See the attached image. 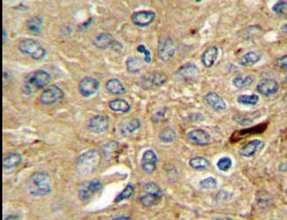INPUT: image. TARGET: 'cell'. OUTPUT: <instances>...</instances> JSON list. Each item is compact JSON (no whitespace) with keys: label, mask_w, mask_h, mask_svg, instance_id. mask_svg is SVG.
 Returning a JSON list of instances; mask_svg holds the SVG:
<instances>
[{"label":"cell","mask_w":287,"mask_h":220,"mask_svg":"<svg viewBox=\"0 0 287 220\" xmlns=\"http://www.w3.org/2000/svg\"><path fill=\"white\" fill-rule=\"evenodd\" d=\"M52 181L50 174L44 170L35 172L28 180V190L33 196H45L51 192Z\"/></svg>","instance_id":"cell-1"},{"label":"cell","mask_w":287,"mask_h":220,"mask_svg":"<svg viewBox=\"0 0 287 220\" xmlns=\"http://www.w3.org/2000/svg\"><path fill=\"white\" fill-rule=\"evenodd\" d=\"M101 164V154L98 150L91 149L83 152L76 160V172L80 176H90Z\"/></svg>","instance_id":"cell-2"},{"label":"cell","mask_w":287,"mask_h":220,"mask_svg":"<svg viewBox=\"0 0 287 220\" xmlns=\"http://www.w3.org/2000/svg\"><path fill=\"white\" fill-rule=\"evenodd\" d=\"M50 83H51V75L48 72L42 70H35L26 78L24 92L26 94H30L35 92L36 90L47 89Z\"/></svg>","instance_id":"cell-3"},{"label":"cell","mask_w":287,"mask_h":220,"mask_svg":"<svg viewBox=\"0 0 287 220\" xmlns=\"http://www.w3.org/2000/svg\"><path fill=\"white\" fill-rule=\"evenodd\" d=\"M18 48L21 53L29 56L30 58L37 60V62L44 59L45 56H47V50H45L43 45L33 38H25L20 40Z\"/></svg>","instance_id":"cell-4"},{"label":"cell","mask_w":287,"mask_h":220,"mask_svg":"<svg viewBox=\"0 0 287 220\" xmlns=\"http://www.w3.org/2000/svg\"><path fill=\"white\" fill-rule=\"evenodd\" d=\"M175 54V44L170 37H160L157 48V56L160 62H167L173 58Z\"/></svg>","instance_id":"cell-5"},{"label":"cell","mask_w":287,"mask_h":220,"mask_svg":"<svg viewBox=\"0 0 287 220\" xmlns=\"http://www.w3.org/2000/svg\"><path fill=\"white\" fill-rule=\"evenodd\" d=\"M65 96L63 89H60L58 86H49L47 89L43 90V92L40 96V103L43 105H53L58 103Z\"/></svg>","instance_id":"cell-6"},{"label":"cell","mask_w":287,"mask_h":220,"mask_svg":"<svg viewBox=\"0 0 287 220\" xmlns=\"http://www.w3.org/2000/svg\"><path fill=\"white\" fill-rule=\"evenodd\" d=\"M166 82H167L166 75H164L163 73H151L144 75V76L140 78L139 86H141V88L144 90H149L163 86Z\"/></svg>","instance_id":"cell-7"},{"label":"cell","mask_w":287,"mask_h":220,"mask_svg":"<svg viewBox=\"0 0 287 220\" xmlns=\"http://www.w3.org/2000/svg\"><path fill=\"white\" fill-rule=\"evenodd\" d=\"M94 45L99 50H108V48H118L120 50L122 48V45L118 43V40L114 37L108 32L99 34L93 40Z\"/></svg>","instance_id":"cell-8"},{"label":"cell","mask_w":287,"mask_h":220,"mask_svg":"<svg viewBox=\"0 0 287 220\" xmlns=\"http://www.w3.org/2000/svg\"><path fill=\"white\" fill-rule=\"evenodd\" d=\"M101 189H102L101 181L97 180V179L91 180L89 182H86V184H83L81 187H80L79 197L82 200H89L90 198H93V197L97 194V192H101Z\"/></svg>","instance_id":"cell-9"},{"label":"cell","mask_w":287,"mask_h":220,"mask_svg":"<svg viewBox=\"0 0 287 220\" xmlns=\"http://www.w3.org/2000/svg\"><path fill=\"white\" fill-rule=\"evenodd\" d=\"M110 122H109V118L102 114H97L91 116L89 120H88V130L90 132H95V134H102V132H105L109 130Z\"/></svg>","instance_id":"cell-10"},{"label":"cell","mask_w":287,"mask_h":220,"mask_svg":"<svg viewBox=\"0 0 287 220\" xmlns=\"http://www.w3.org/2000/svg\"><path fill=\"white\" fill-rule=\"evenodd\" d=\"M99 86H101V83H99L97 78H91V76H87V78H84L81 80V81H80L79 91L83 97H86V98L91 97L93 94L97 92L98 89H99Z\"/></svg>","instance_id":"cell-11"},{"label":"cell","mask_w":287,"mask_h":220,"mask_svg":"<svg viewBox=\"0 0 287 220\" xmlns=\"http://www.w3.org/2000/svg\"><path fill=\"white\" fill-rule=\"evenodd\" d=\"M156 18V13L152 10H140V12L133 13L131 20L134 26H140V28H145L149 26Z\"/></svg>","instance_id":"cell-12"},{"label":"cell","mask_w":287,"mask_h":220,"mask_svg":"<svg viewBox=\"0 0 287 220\" xmlns=\"http://www.w3.org/2000/svg\"><path fill=\"white\" fill-rule=\"evenodd\" d=\"M157 162H158V157L154 150H145L141 159V168L144 173L151 174L154 173L157 168Z\"/></svg>","instance_id":"cell-13"},{"label":"cell","mask_w":287,"mask_h":220,"mask_svg":"<svg viewBox=\"0 0 287 220\" xmlns=\"http://www.w3.org/2000/svg\"><path fill=\"white\" fill-rule=\"evenodd\" d=\"M256 89H257V91L262 94V96L270 97L278 92L279 83L272 78H263L258 82Z\"/></svg>","instance_id":"cell-14"},{"label":"cell","mask_w":287,"mask_h":220,"mask_svg":"<svg viewBox=\"0 0 287 220\" xmlns=\"http://www.w3.org/2000/svg\"><path fill=\"white\" fill-rule=\"evenodd\" d=\"M187 138H188L191 143L200 146H209V144L211 143V136L203 130H190L189 132H187Z\"/></svg>","instance_id":"cell-15"},{"label":"cell","mask_w":287,"mask_h":220,"mask_svg":"<svg viewBox=\"0 0 287 220\" xmlns=\"http://www.w3.org/2000/svg\"><path fill=\"white\" fill-rule=\"evenodd\" d=\"M204 100L210 108L216 110V111H225V110L227 108V105L225 103V100L216 92L206 94L204 96Z\"/></svg>","instance_id":"cell-16"},{"label":"cell","mask_w":287,"mask_h":220,"mask_svg":"<svg viewBox=\"0 0 287 220\" xmlns=\"http://www.w3.org/2000/svg\"><path fill=\"white\" fill-rule=\"evenodd\" d=\"M264 146V143L259 140H252V141L247 142L240 148L239 152L242 157H252L261 150V148Z\"/></svg>","instance_id":"cell-17"},{"label":"cell","mask_w":287,"mask_h":220,"mask_svg":"<svg viewBox=\"0 0 287 220\" xmlns=\"http://www.w3.org/2000/svg\"><path fill=\"white\" fill-rule=\"evenodd\" d=\"M22 164V156L19 152H11L4 156L3 168L4 170H13Z\"/></svg>","instance_id":"cell-18"},{"label":"cell","mask_w":287,"mask_h":220,"mask_svg":"<svg viewBox=\"0 0 287 220\" xmlns=\"http://www.w3.org/2000/svg\"><path fill=\"white\" fill-rule=\"evenodd\" d=\"M218 58V48L210 46L202 54V64L205 68H211L215 65Z\"/></svg>","instance_id":"cell-19"},{"label":"cell","mask_w":287,"mask_h":220,"mask_svg":"<svg viewBox=\"0 0 287 220\" xmlns=\"http://www.w3.org/2000/svg\"><path fill=\"white\" fill-rule=\"evenodd\" d=\"M177 76L183 80H193L198 75V68L194 64H188V65H183L177 70Z\"/></svg>","instance_id":"cell-20"},{"label":"cell","mask_w":287,"mask_h":220,"mask_svg":"<svg viewBox=\"0 0 287 220\" xmlns=\"http://www.w3.org/2000/svg\"><path fill=\"white\" fill-rule=\"evenodd\" d=\"M140 127H141L140 120L136 119V118H132V119H127L121 124L120 130L125 136H129L139 130Z\"/></svg>","instance_id":"cell-21"},{"label":"cell","mask_w":287,"mask_h":220,"mask_svg":"<svg viewBox=\"0 0 287 220\" xmlns=\"http://www.w3.org/2000/svg\"><path fill=\"white\" fill-rule=\"evenodd\" d=\"M106 90L109 91L110 94H116V96H121V94H126V86L124 83H122L120 80L118 78H112L109 80L108 83H106Z\"/></svg>","instance_id":"cell-22"},{"label":"cell","mask_w":287,"mask_h":220,"mask_svg":"<svg viewBox=\"0 0 287 220\" xmlns=\"http://www.w3.org/2000/svg\"><path fill=\"white\" fill-rule=\"evenodd\" d=\"M27 32H29L30 34H38L42 32V29H43V18L41 16H33L30 18L26 24Z\"/></svg>","instance_id":"cell-23"},{"label":"cell","mask_w":287,"mask_h":220,"mask_svg":"<svg viewBox=\"0 0 287 220\" xmlns=\"http://www.w3.org/2000/svg\"><path fill=\"white\" fill-rule=\"evenodd\" d=\"M261 59H262V56L259 54V53L250 51V52L244 53V54L240 58L239 62L241 66L249 67V66H254L255 64H257Z\"/></svg>","instance_id":"cell-24"},{"label":"cell","mask_w":287,"mask_h":220,"mask_svg":"<svg viewBox=\"0 0 287 220\" xmlns=\"http://www.w3.org/2000/svg\"><path fill=\"white\" fill-rule=\"evenodd\" d=\"M109 108L114 112H120V113H127L131 110V104L128 103L127 100H121V98H118V100H113L109 103Z\"/></svg>","instance_id":"cell-25"},{"label":"cell","mask_w":287,"mask_h":220,"mask_svg":"<svg viewBox=\"0 0 287 220\" xmlns=\"http://www.w3.org/2000/svg\"><path fill=\"white\" fill-rule=\"evenodd\" d=\"M143 64L144 62L142 59L137 58V56H132V58H129L127 62H126V67H127V70L131 74H139L140 72L143 70Z\"/></svg>","instance_id":"cell-26"},{"label":"cell","mask_w":287,"mask_h":220,"mask_svg":"<svg viewBox=\"0 0 287 220\" xmlns=\"http://www.w3.org/2000/svg\"><path fill=\"white\" fill-rule=\"evenodd\" d=\"M163 195H157V194H151V192H143L142 195L140 196V202L144 206H157L162 200Z\"/></svg>","instance_id":"cell-27"},{"label":"cell","mask_w":287,"mask_h":220,"mask_svg":"<svg viewBox=\"0 0 287 220\" xmlns=\"http://www.w3.org/2000/svg\"><path fill=\"white\" fill-rule=\"evenodd\" d=\"M254 82V78L250 75H244V76H235L233 78V86L236 89H246L248 86H251V83Z\"/></svg>","instance_id":"cell-28"},{"label":"cell","mask_w":287,"mask_h":220,"mask_svg":"<svg viewBox=\"0 0 287 220\" xmlns=\"http://www.w3.org/2000/svg\"><path fill=\"white\" fill-rule=\"evenodd\" d=\"M189 166L191 168L194 170H206L210 166V162L206 158L204 157H200V156H197V157H193L189 160Z\"/></svg>","instance_id":"cell-29"},{"label":"cell","mask_w":287,"mask_h":220,"mask_svg":"<svg viewBox=\"0 0 287 220\" xmlns=\"http://www.w3.org/2000/svg\"><path fill=\"white\" fill-rule=\"evenodd\" d=\"M175 138H177V132L170 127L164 128V130H162V132H159V140L163 143H172L175 141Z\"/></svg>","instance_id":"cell-30"},{"label":"cell","mask_w":287,"mask_h":220,"mask_svg":"<svg viewBox=\"0 0 287 220\" xmlns=\"http://www.w3.org/2000/svg\"><path fill=\"white\" fill-rule=\"evenodd\" d=\"M238 102L247 106H255L259 102V97L257 94H241L238 97Z\"/></svg>","instance_id":"cell-31"},{"label":"cell","mask_w":287,"mask_h":220,"mask_svg":"<svg viewBox=\"0 0 287 220\" xmlns=\"http://www.w3.org/2000/svg\"><path fill=\"white\" fill-rule=\"evenodd\" d=\"M134 194V186L133 184H127L126 186V188L122 190L119 195L116 197V200H114V202L116 203H119L121 200H128L131 198Z\"/></svg>","instance_id":"cell-32"},{"label":"cell","mask_w":287,"mask_h":220,"mask_svg":"<svg viewBox=\"0 0 287 220\" xmlns=\"http://www.w3.org/2000/svg\"><path fill=\"white\" fill-rule=\"evenodd\" d=\"M273 13L287 16V0H279L272 6Z\"/></svg>","instance_id":"cell-33"},{"label":"cell","mask_w":287,"mask_h":220,"mask_svg":"<svg viewBox=\"0 0 287 220\" xmlns=\"http://www.w3.org/2000/svg\"><path fill=\"white\" fill-rule=\"evenodd\" d=\"M143 192H151V194L157 195H163L162 189L158 184H156L155 182H148L143 186Z\"/></svg>","instance_id":"cell-34"},{"label":"cell","mask_w":287,"mask_h":220,"mask_svg":"<svg viewBox=\"0 0 287 220\" xmlns=\"http://www.w3.org/2000/svg\"><path fill=\"white\" fill-rule=\"evenodd\" d=\"M217 168L219 170L223 172H227V170L232 168V159L229 157H223L217 162Z\"/></svg>","instance_id":"cell-35"},{"label":"cell","mask_w":287,"mask_h":220,"mask_svg":"<svg viewBox=\"0 0 287 220\" xmlns=\"http://www.w3.org/2000/svg\"><path fill=\"white\" fill-rule=\"evenodd\" d=\"M118 150V143L116 142H109L103 146V152H104L105 157H112L114 154V151Z\"/></svg>","instance_id":"cell-36"},{"label":"cell","mask_w":287,"mask_h":220,"mask_svg":"<svg viewBox=\"0 0 287 220\" xmlns=\"http://www.w3.org/2000/svg\"><path fill=\"white\" fill-rule=\"evenodd\" d=\"M201 187L204 188V189H216L217 186H218V182L216 179H213V178H206V179L202 180L200 182Z\"/></svg>","instance_id":"cell-37"},{"label":"cell","mask_w":287,"mask_h":220,"mask_svg":"<svg viewBox=\"0 0 287 220\" xmlns=\"http://www.w3.org/2000/svg\"><path fill=\"white\" fill-rule=\"evenodd\" d=\"M137 52L140 53H143L144 54V62H151V53L149 50H147V48L144 46V45H140L139 48H137Z\"/></svg>","instance_id":"cell-38"},{"label":"cell","mask_w":287,"mask_h":220,"mask_svg":"<svg viewBox=\"0 0 287 220\" xmlns=\"http://www.w3.org/2000/svg\"><path fill=\"white\" fill-rule=\"evenodd\" d=\"M275 66H277L278 68H280V70H287V54L278 58L277 62H275Z\"/></svg>","instance_id":"cell-39"},{"label":"cell","mask_w":287,"mask_h":220,"mask_svg":"<svg viewBox=\"0 0 287 220\" xmlns=\"http://www.w3.org/2000/svg\"><path fill=\"white\" fill-rule=\"evenodd\" d=\"M4 220H21V218H20V216H18V214H11V216H7V217Z\"/></svg>","instance_id":"cell-40"},{"label":"cell","mask_w":287,"mask_h":220,"mask_svg":"<svg viewBox=\"0 0 287 220\" xmlns=\"http://www.w3.org/2000/svg\"><path fill=\"white\" fill-rule=\"evenodd\" d=\"M6 40H7V32L6 29H3V44L6 43Z\"/></svg>","instance_id":"cell-41"},{"label":"cell","mask_w":287,"mask_h":220,"mask_svg":"<svg viewBox=\"0 0 287 220\" xmlns=\"http://www.w3.org/2000/svg\"><path fill=\"white\" fill-rule=\"evenodd\" d=\"M212 220H235L231 217H215L212 218Z\"/></svg>","instance_id":"cell-42"},{"label":"cell","mask_w":287,"mask_h":220,"mask_svg":"<svg viewBox=\"0 0 287 220\" xmlns=\"http://www.w3.org/2000/svg\"><path fill=\"white\" fill-rule=\"evenodd\" d=\"M113 220H132L129 217H125V216H122V217H117L114 218Z\"/></svg>","instance_id":"cell-43"},{"label":"cell","mask_w":287,"mask_h":220,"mask_svg":"<svg viewBox=\"0 0 287 220\" xmlns=\"http://www.w3.org/2000/svg\"><path fill=\"white\" fill-rule=\"evenodd\" d=\"M281 30H282V32H284V34H285V35L287 36V24H284V26H281Z\"/></svg>","instance_id":"cell-44"},{"label":"cell","mask_w":287,"mask_h":220,"mask_svg":"<svg viewBox=\"0 0 287 220\" xmlns=\"http://www.w3.org/2000/svg\"><path fill=\"white\" fill-rule=\"evenodd\" d=\"M271 220H275V219H271Z\"/></svg>","instance_id":"cell-45"}]
</instances>
